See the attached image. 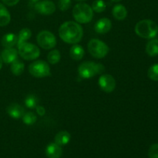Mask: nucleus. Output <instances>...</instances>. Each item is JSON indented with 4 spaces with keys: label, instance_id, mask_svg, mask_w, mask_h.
Returning <instances> with one entry per match:
<instances>
[{
    "label": "nucleus",
    "instance_id": "obj_1",
    "mask_svg": "<svg viewBox=\"0 0 158 158\" xmlns=\"http://www.w3.org/2000/svg\"><path fill=\"white\" fill-rule=\"evenodd\" d=\"M59 35L65 43L77 44L83 38V30L79 23L68 21L61 25L59 29Z\"/></svg>",
    "mask_w": 158,
    "mask_h": 158
},
{
    "label": "nucleus",
    "instance_id": "obj_2",
    "mask_svg": "<svg viewBox=\"0 0 158 158\" xmlns=\"http://www.w3.org/2000/svg\"><path fill=\"white\" fill-rule=\"evenodd\" d=\"M136 34L143 39H154L158 33V26L155 22L151 19L139 21L135 26Z\"/></svg>",
    "mask_w": 158,
    "mask_h": 158
},
{
    "label": "nucleus",
    "instance_id": "obj_3",
    "mask_svg": "<svg viewBox=\"0 0 158 158\" xmlns=\"http://www.w3.org/2000/svg\"><path fill=\"white\" fill-rule=\"evenodd\" d=\"M103 71H104L103 65L90 61L83 62L78 68L79 75L83 79L92 78L98 74L102 73Z\"/></svg>",
    "mask_w": 158,
    "mask_h": 158
},
{
    "label": "nucleus",
    "instance_id": "obj_4",
    "mask_svg": "<svg viewBox=\"0 0 158 158\" xmlns=\"http://www.w3.org/2000/svg\"><path fill=\"white\" fill-rule=\"evenodd\" d=\"M73 15L76 21L79 23H88L92 20L94 11L91 6L86 3H78L73 9Z\"/></svg>",
    "mask_w": 158,
    "mask_h": 158
},
{
    "label": "nucleus",
    "instance_id": "obj_5",
    "mask_svg": "<svg viewBox=\"0 0 158 158\" xmlns=\"http://www.w3.org/2000/svg\"><path fill=\"white\" fill-rule=\"evenodd\" d=\"M88 50L94 58L102 59L107 55L110 48L101 40L93 39L88 43Z\"/></svg>",
    "mask_w": 158,
    "mask_h": 158
},
{
    "label": "nucleus",
    "instance_id": "obj_6",
    "mask_svg": "<svg viewBox=\"0 0 158 158\" xmlns=\"http://www.w3.org/2000/svg\"><path fill=\"white\" fill-rule=\"evenodd\" d=\"M18 49L19 54L26 60H33L40 56V49L32 43L25 42L18 46Z\"/></svg>",
    "mask_w": 158,
    "mask_h": 158
},
{
    "label": "nucleus",
    "instance_id": "obj_7",
    "mask_svg": "<svg viewBox=\"0 0 158 158\" xmlns=\"http://www.w3.org/2000/svg\"><path fill=\"white\" fill-rule=\"evenodd\" d=\"M29 73L37 78H43L50 75V68L46 62L36 60L29 66Z\"/></svg>",
    "mask_w": 158,
    "mask_h": 158
},
{
    "label": "nucleus",
    "instance_id": "obj_8",
    "mask_svg": "<svg viewBox=\"0 0 158 158\" xmlns=\"http://www.w3.org/2000/svg\"><path fill=\"white\" fill-rule=\"evenodd\" d=\"M37 43L44 49H52L56 45V39L51 32L43 30L37 35Z\"/></svg>",
    "mask_w": 158,
    "mask_h": 158
},
{
    "label": "nucleus",
    "instance_id": "obj_9",
    "mask_svg": "<svg viewBox=\"0 0 158 158\" xmlns=\"http://www.w3.org/2000/svg\"><path fill=\"white\" fill-rule=\"evenodd\" d=\"M35 9L38 13L49 15L55 12L56 6L50 0H40L35 3Z\"/></svg>",
    "mask_w": 158,
    "mask_h": 158
},
{
    "label": "nucleus",
    "instance_id": "obj_10",
    "mask_svg": "<svg viewBox=\"0 0 158 158\" xmlns=\"http://www.w3.org/2000/svg\"><path fill=\"white\" fill-rule=\"evenodd\" d=\"M99 86L104 92L112 93L116 88V80L110 74H103L99 79Z\"/></svg>",
    "mask_w": 158,
    "mask_h": 158
},
{
    "label": "nucleus",
    "instance_id": "obj_11",
    "mask_svg": "<svg viewBox=\"0 0 158 158\" xmlns=\"http://www.w3.org/2000/svg\"><path fill=\"white\" fill-rule=\"evenodd\" d=\"M6 112L12 118L20 119L24 115L25 110L21 105L13 103H11L10 105H9L7 106V108H6Z\"/></svg>",
    "mask_w": 158,
    "mask_h": 158
},
{
    "label": "nucleus",
    "instance_id": "obj_12",
    "mask_svg": "<svg viewBox=\"0 0 158 158\" xmlns=\"http://www.w3.org/2000/svg\"><path fill=\"white\" fill-rule=\"evenodd\" d=\"M112 27L111 21L107 18H102L96 23L94 29L97 33L105 34L109 32Z\"/></svg>",
    "mask_w": 158,
    "mask_h": 158
},
{
    "label": "nucleus",
    "instance_id": "obj_13",
    "mask_svg": "<svg viewBox=\"0 0 158 158\" xmlns=\"http://www.w3.org/2000/svg\"><path fill=\"white\" fill-rule=\"evenodd\" d=\"M18 51L14 48H5L1 53V58L6 63H12L18 60Z\"/></svg>",
    "mask_w": 158,
    "mask_h": 158
},
{
    "label": "nucleus",
    "instance_id": "obj_14",
    "mask_svg": "<svg viewBox=\"0 0 158 158\" xmlns=\"http://www.w3.org/2000/svg\"><path fill=\"white\" fill-rule=\"evenodd\" d=\"M63 154L61 146L56 143H51L46 148V155L48 158H60Z\"/></svg>",
    "mask_w": 158,
    "mask_h": 158
},
{
    "label": "nucleus",
    "instance_id": "obj_15",
    "mask_svg": "<svg viewBox=\"0 0 158 158\" xmlns=\"http://www.w3.org/2000/svg\"><path fill=\"white\" fill-rule=\"evenodd\" d=\"M18 36L14 33H7L2 38V46L4 48H13L17 45Z\"/></svg>",
    "mask_w": 158,
    "mask_h": 158
},
{
    "label": "nucleus",
    "instance_id": "obj_16",
    "mask_svg": "<svg viewBox=\"0 0 158 158\" xmlns=\"http://www.w3.org/2000/svg\"><path fill=\"white\" fill-rule=\"evenodd\" d=\"M113 15L117 20H123L127 16V10L126 7L121 4H117L113 8Z\"/></svg>",
    "mask_w": 158,
    "mask_h": 158
},
{
    "label": "nucleus",
    "instance_id": "obj_17",
    "mask_svg": "<svg viewBox=\"0 0 158 158\" xmlns=\"http://www.w3.org/2000/svg\"><path fill=\"white\" fill-rule=\"evenodd\" d=\"M85 54V51L83 49V46L80 45H74L71 47L69 50V55L70 57L74 60H80L83 58Z\"/></svg>",
    "mask_w": 158,
    "mask_h": 158
},
{
    "label": "nucleus",
    "instance_id": "obj_18",
    "mask_svg": "<svg viewBox=\"0 0 158 158\" xmlns=\"http://www.w3.org/2000/svg\"><path fill=\"white\" fill-rule=\"evenodd\" d=\"M70 139L71 135L68 131H60L55 136V143L60 146H64L70 141Z\"/></svg>",
    "mask_w": 158,
    "mask_h": 158
},
{
    "label": "nucleus",
    "instance_id": "obj_19",
    "mask_svg": "<svg viewBox=\"0 0 158 158\" xmlns=\"http://www.w3.org/2000/svg\"><path fill=\"white\" fill-rule=\"evenodd\" d=\"M10 13L6 6L0 3V26H7L10 23Z\"/></svg>",
    "mask_w": 158,
    "mask_h": 158
},
{
    "label": "nucleus",
    "instance_id": "obj_20",
    "mask_svg": "<svg viewBox=\"0 0 158 158\" xmlns=\"http://www.w3.org/2000/svg\"><path fill=\"white\" fill-rule=\"evenodd\" d=\"M146 52L150 56H156L158 55V40L152 39L146 45Z\"/></svg>",
    "mask_w": 158,
    "mask_h": 158
},
{
    "label": "nucleus",
    "instance_id": "obj_21",
    "mask_svg": "<svg viewBox=\"0 0 158 158\" xmlns=\"http://www.w3.org/2000/svg\"><path fill=\"white\" fill-rule=\"evenodd\" d=\"M25 65L24 63H22L19 60H16L13 62V63H11V72L12 73V74H14L15 76H20L24 71Z\"/></svg>",
    "mask_w": 158,
    "mask_h": 158
},
{
    "label": "nucleus",
    "instance_id": "obj_22",
    "mask_svg": "<svg viewBox=\"0 0 158 158\" xmlns=\"http://www.w3.org/2000/svg\"><path fill=\"white\" fill-rule=\"evenodd\" d=\"M32 36V32L28 28H24L21 29L18 35V42H17V46H19L22 43H25Z\"/></svg>",
    "mask_w": 158,
    "mask_h": 158
},
{
    "label": "nucleus",
    "instance_id": "obj_23",
    "mask_svg": "<svg viewBox=\"0 0 158 158\" xmlns=\"http://www.w3.org/2000/svg\"><path fill=\"white\" fill-rule=\"evenodd\" d=\"M60 58H61V55H60V52L57 49H53V50L50 51L47 56L48 62L51 64H56L60 62Z\"/></svg>",
    "mask_w": 158,
    "mask_h": 158
},
{
    "label": "nucleus",
    "instance_id": "obj_24",
    "mask_svg": "<svg viewBox=\"0 0 158 158\" xmlns=\"http://www.w3.org/2000/svg\"><path fill=\"white\" fill-rule=\"evenodd\" d=\"M23 121L25 124L26 125H32L36 122L37 117L32 112H27L25 113L24 115L22 117Z\"/></svg>",
    "mask_w": 158,
    "mask_h": 158
},
{
    "label": "nucleus",
    "instance_id": "obj_25",
    "mask_svg": "<svg viewBox=\"0 0 158 158\" xmlns=\"http://www.w3.org/2000/svg\"><path fill=\"white\" fill-rule=\"evenodd\" d=\"M92 9L93 11L96 12H103V11L106 10V5L103 0H95L92 4Z\"/></svg>",
    "mask_w": 158,
    "mask_h": 158
},
{
    "label": "nucleus",
    "instance_id": "obj_26",
    "mask_svg": "<svg viewBox=\"0 0 158 158\" xmlns=\"http://www.w3.org/2000/svg\"><path fill=\"white\" fill-rule=\"evenodd\" d=\"M38 103V98L34 95L27 96L26 100H25V104L28 108H30V109H34V108L36 107Z\"/></svg>",
    "mask_w": 158,
    "mask_h": 158
},
{
    "label": "nucleus",
    "instance_id": "obj_27",
    "mask_svg": "<svg viewBox=\"0 0 158 158\" xmlns=\"http://www.w3.org/2000/svg\"><path fill=\"white\" fill-rule=\"evenodd\" d=\"M148 77L153 81H158V63L154 64L148 71Z\"/></svg>",
    "mask_w": 158,
    "mask_h": 158
},
{
    "label": "nucleus",
    "instance_id": "obj_28",
    "mask_svg": "<svg viewBox=\"0 0 158 158\" xmlns=\"http://www.w3.org/2000/svg\"><path fill=\"white\" fill-rule=\"evenodd\" d=\"M71 0H59L58 7L63 12L68 10L71 6Z\"/></svg>",
    "mask_w": 158,
    "mask_h": 158
},
{
    "label": "nucleus",
    "instance_id": "obj_29",
    "mask_svg": "<svg viewBox=\"0 0 158 158\" xmlns=\"http://www.w3.org/2000/svg\"><path fill=\"white\" fill-rule=\"evenodd\" d=\"M149 158H158V143L151 145L148 151Z\"/></svg>",
    "mask_w": 158,
    "mask_h": 158
},
{
    "label": "nucleus",
    "instance_id": "obj_30",
    "mask_svg": "<svg viewBox=\"0 0 158 158\" xmlns=\"http://www.w3.org/2000/svg\"><path fill=\"white\" fill-rule=\"evenodd\" d=\"M2 2L4 3L5 5L9 6H15L17 3H19V0H2Z\"/></svg>",
    "mask_w": 158,
    "mask_h": 158
},
{
    "label": "nucleus",
    "instance_id": "obj_31",
    "mask_svg": "<svg viewBox=\"0 0 158 158\" xmlns=\"http://www.w3.org/2000/svg\"><path fill=\"white\" fill-rule=\"evenodd\" d=\"M35 110H36L37 114H39L40 116H44L45 114H46V110L43 106H40V105H37V106L35 107Z\"/></svg>",
    "mask_w": 158,
    "mask_h": 158
},
{
    "label": "nucleus",
    "instance_id": "obj_32",
    "mask_svg": "<svg viewBox=\"0 0 158 158\" xmlns=\"http://www.w3.org/2000/svg\"><path fill=\"white\" fill-rule=\"evenodd\" d=\"M2 63H3V61L1 58V56H0V69H1L2 67Z\"/></svg>",
    "mask_w": 158,
    "mask_h": 158
},
{
    "label": "nucleus",
    "instance_id": "obj_33",
    "mask_svg": "<svg viewBox=\"0 0 158 158\" xmlns=\"http://www.w3.org/2000/svg\"><path fill=\"white\" fill-rule=\"evenodd\" d=\"M112 2H120L121 0H111Z\"/></svg>",
    "mask_w": 158,
    "mask_h": 158
},
{
    "label": "nucleus",
    "instance_id": "obj_34",
    "mask_svg": "<svg viewBox=\"0 0 158 158\" xmlns=\"http://www.w3.org/2000/svg\"><path fill=\"white\" fill-rule=\"evenodd\" d=\"M32 2H39V1H40V0H32Z\"/></svg>",
    "mask_w": 158,
    "mask_h": 158
},
{
    "label": "nucleus",
    "instance_id": "obj_35",
    "mask_svg": "<svg viewBox=\"0 0 158 158\" xmlns=\"http://www.w3.org/2000/svg\"><path fill=\"white\" fill-rule=\"evenodd\" d=\"M76 1H79V2H83V1H86V0H76Z\"/></svg>",
    "mask_w": 158,
    "mask_h": 158
}]
</instances>
